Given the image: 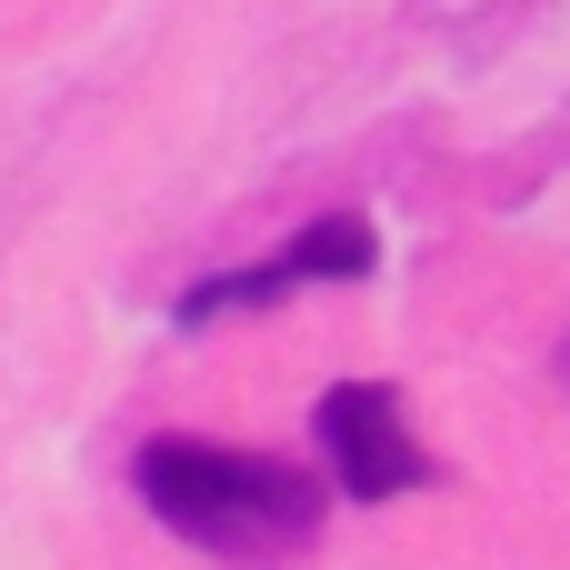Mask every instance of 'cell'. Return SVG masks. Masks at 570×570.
<instances>
[{
    "label": "cell",
    "instance_id": "cell-1",
    "mask_svg": "<svg viewBox=\"0 0 570 570\" xmlns=\"http://www.w3.org/2000/svg\"><path fill=\"white\" fill-rule=\"evenodd\" d=\"M140 501L220 561H261V551H311L321 541V481L271 461V451H230V441H150L140 451Z\"/></svg>",
    "mask_w": 570,
    "mask_h": 570
},
{
    "label": "cell",
    "instance_id": "cell-3",
    "mask_svg": "<svg viewBox=\"0 0 570 570\" xmlns=\"http://www.w3.org/2000/svg\"><path fill=\"white\" fill-rule=\"evenodd\" d=\"M371 271V230L361 220H311L281 261H250V271H220L200 291H180V321H210V311H261V301H291L301 281H361Z\"/></svg>",
    "mask_w": 570,
    "mask_h": 570
},
{
    "label": "cell",
    "instance_id": "cell-2",
    "mask_svg": "<svg viewBox=\"0 0 570 570\" xmlns=\"http://www.w3.org/2000/svg\"><path fill=\"white\" fill-rule=\"evenodd\" d=\"M321 451H331L351 501H401L411 481H431V451L411 441L401 391H381V381H341L321 401Z\"/></svg>",
    "mask_w": 570,
    "mask_h": 570
}]
</instances>
